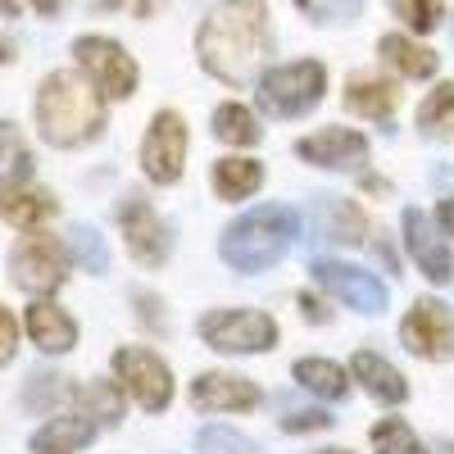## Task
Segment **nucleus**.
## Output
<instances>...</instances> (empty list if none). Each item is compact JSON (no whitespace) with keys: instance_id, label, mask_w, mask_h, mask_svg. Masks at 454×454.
I'll return each mask as SVG.
<instances>
[{"instance_id":"nucleus-1","label":"nucleus","mask_w":454,"mask_h":454,"mask_svg":"<svg viewBox=\"0 0 454 454\" xmlns=\"http://www.w3.org/2000/svg\"><path fill=\"white\" fill-rule=\"evenodd\" d=\"M196 55L205 73L227 87L259 82V64L269 55V10L259 0H223L196 32Z\"/></svg>"},{"instance_id":"nucleus-2","label":"nucleus","mask_w":454,"mask_h":454,"mask_svg":"<svg viewBox=\"0 0 454 454\" xmlns=\"http://www.w3.org/2000/svg\"><path fill=\"white\" fill-rule=\"evenodd\" d=\"M36 128L59 150L91 145L105 132V91L87 78V73L59 68L36 87Z\"/></svg>"},{"instance_id":"nucleus-3","label":"nucleus","mask_w":454,"mask_h":454,"mask_svg":"<svg viewBox=\"0 0 454 454\" xmlns=\"http://www.w3.org/2000/svg\"><path fill=\"white\" fill-rule=\"evenodd\" d=\"M295 237H300V214L286 205H263L227 227L218 241V254L237 273H263L295 246Z\"/></svg>"},{"instance_id":"nucleus-4","label":"nucleus","mask_w":454,"mask_h":454,"mask_svg":"<svg viewBox=\"0 0 454 454\" xmlns=\"http://www.w3.org/2000/svg\"><path fill=\"white\" fill-rule=\"evenodd\" d=\"M327 91V73L318 59H300V64H282L269 68L259 78V105L273 119H295V114H309Z\"/></svg>"},{"instance_id":"nucleus-5","label":"nucleus","mask_w":454,"mask_h":454,"mask_svg":"<svg viewBox=\"0 0 454 454\" xmlns=\"http://www.w3.org/2000/svg\"><path fill=\"white\" fill-rule=\"evenodd\" d=\"M200 336L218 355H259V350H273L278 323L254 309H214L200 318Z\"/></svg>"},{"instance_id":"nucleus-6","label":"nucleus","mask_w":454,"mask_h":454,"mask_svg":"<svg viewBox=\"0 0 454 454\" xmlns=\"http://www.w3.org/2000/svg\"><path fill=\"white\" fill-rule=\"evenodd\" d=\"M10 278H14V286L27 291V295H51V291H59L64 278H68V254H64V246H59L55 237L32 232V237H23V241L14 246V254H10Z\"/></svg>"},{"instance_id":"nucleus-7","label":"nucleus","mask_w":454,"mask_h":454,"mask_svg":"<svg viewBox=\"0 0 454 454\" xmlns=\"http://www.w3.org/2000/svg\"><path fill=\"white\" fill-rule=\"evenodd\" d=\"M114 377H119V387L145 413H160L173 400V372H168V364L155 350H145V346H123L119 355H114Z\"/></svg>"},{"instance_id":"nucleus-8","label":"nucleus","mask_w":454,"mask_h":454,"mask_svg":"<svg viewBox=\"0 0 454 454\" xmlns=\"http://www.w3.org/2000/svg\"><path fill=\"white\" fill-rule=\"evenodd\" d=\"M73 55H78L87 78L105 91V100H128L137 91V64L119 42H109V36H78Z\"/></svg>"},{"instance_id":"nucleus-9","label":"nucleus","mask_w":454,"mask_h":454,"mask_svg":"<svg viewBox=\"0 0 454 454\" xmlns=\"http://www.w3.org/2000/svg\"><path fill=\"white\" fill-rule=\"evenodd\" d=\"M182 164H186V123L173 109H164L150 119V132L141 141V168H145L150 182L173 186L182 177Z\"/></svg>"},{"instance_id":"nucleus-10","label":"nucleus","mask_w":454,"mask_h":454,"mask_svg":"<svg viewBox=\"0 0 454 454\" xmlns=\"http://www.w3.org/2000/svg\"><path fill=\"white\" fill-rule=\"evenodd\" d=\"M400 336H404V346L413 355H423V359H450L454 355V314L441 305V300L423 295V300H413L409 318L400 323Z\"/></svg>"},{"instance_id":"nucleus-11","label":"nucleus","mask_w":454,"mask_h":454,"mask_svg":"<svg viewBox=\"0 0 454 454\" xmlns=\"http://www.w3.org/2000/svg\"><path fill=\"white\" fill-rule=\"evenodd\" d=\"M119 227H123V241H128V250H132L137 263H145V269H160V263L168 259V227H164V218L150 209L141 196H128V200H123Z\"/></svg>"},{"instance_id":"nucleus-12","label":"nucleus","mask_w":454,"mask_h":454,"mask_svg":"<svg viewBox=\"0 0 454 454\" xmlns=\"http://www.w3.org/2000/svg\"><path fill=\"white\" fill-rule=\"evenodd\" d=\"M314 278H318L336 300H346L350 309H359V314H372V318H377V314L387 309V286L377 282L372 273H364V269L323 259V263H314Z\"/></svg>"},{"instance_id":"nucleus-13","label":"nucleus","mask_w":454,"mask_h":454,"mask_svg":"<svg viewBox=\"0 0 454 454\" xmlns=\"http://www.w3.org/2000/svg\"><path fill=\"white\" fill-rule=\"evenodd\" d=\"M300 160H309L318 168H336V173H355L368 164V137L350 132V128H323L314 137H305L295 145Z\"/></svg>"},{"instance_id":"nucleus-14","label":"nucleus","mask_w":454,"mask_h":454,"mask_svg":"<svg viewBox=\"0 0 454 454\" xmlns=\"http://www.w3.org/2000/svg\"><path fill=\"white\" fill-rule=\"evenodd\" d=\"M404 246H409L413 263L423 269V278H432L436 286L454 282V259H450V250H445L441 227H436L427 214H419V209L404 214Z\"/></svg>"},{"instance_id":"nucleus-15","label":"nucleus","mask_w":454,"mask_h":454,"mask_svg":"<svg viewBox=\"0 0 454 454\" xmlns=\"http://www.w3.org/2000/svg\"><path fill=\"white\" fill-rule=\"evenodd\" d=\"M192 404L200 413H246L259 409V387L232 372H205L200 382H192Z\"/></svg>"},{"instance_id":"nucleus-16","label":"nucleus","mask_w":454,"mask_h":454,"mask_svg":"<svg viewBox=\"0 0 454 454\" xmlns=\"http://www.w3.org/2000/svg\"><path fill=\"white\" fill-rule=\"evenodd\" d=\"M51 214H55V196L32 186V177H0V218L5 223L36 232Z\"/></svg>"},{"instance_id":"nucleus-17","label":"nucleus","mask_w":454,"mask_h":454,"mask_svg":"<svg viewBox=\"0 0 454 454\" xmlns=\"http://www.w3.org/2000/svg\"><path fill=\"white\" fill-rule=\"evenodd\" d=\"M27 336L36 340V350H46V355H64V350H73L78 346V323H73L55 300H46V295H36L32 305H27Z\"/></svg>"},{"instance_id":"nucleus-18","label":"nucleus","mask_w":454,"mask_h":454,"mask_svg":"<svg viewBox=\"0 0 454 454\" xmlns=\"http://www.w3.org/2000/svg\"><path fill=\"white\" fill-rule=\"evenodd\" d=\"M350 372L364 382V391H368L372 400H382V404H400V400L409 395V382H404V377H400L382 355H372V350H359V355L350 359Z\"/></svg>"},{"instance_id":"nucleus-19","label":"nucleus","mask_w":454,"mask_h":454,"mask_svg":"<svg viewBox=\"0 0 454 454\" xmlns=\"http://www.w3.org/2000/svg\"><path fill=\"white\" fill-rule=\"evenodd\" d=\"M318 227L327 241H340V246H359L368 237L364 209L355 200H340V196H318Z\"/></svg>"},{"instance_id":"nucleus-20","label":"nucleus","mask_w":454,"mask_h":454,"mask_svg":"<svg viewBox=\"0 0 454 454\" xmlns=\"http://www.w3.org/2000/svg\"><path fill=\"white\" fill-rule=\"evenodd\" d=\"M96 436V423L87 419V413H73V419H51L42 432L32 436V450H51V454H73L91 445Z\"/></svg>"},{"instance_id":"nucleus-21","label":"nucleus","mask_w":454,"mask_h":454,"mask_svg":"<svg viewBox=\"0 0 454 454\" xmlns=\"http://www.w3.org/2000/svg\"><path fill=\"white\" fill-rule=\"evenodd\" d=\"M395 100H400V91L382 78H350V87H346V105L355 114H364V119H377V123H387L395 114Z\"/></svg>"},{"instance_id":"nucleus-22","label":"nucleus","mask_w":454,"mask_h":454,"mask_svg":"<svg viewBox=\"0 0 454 454\" xmlns=\"http://www.w3.org/2000/svg\"><path fill=\"white\" fill-rule=\"evenodd\" d=\"M68 400L78 404V413H87L91 423H123V391L114 382H87V387H73Z\"/></svg>"},{"instance_id":"nucleus-23","label":"nucleus","mask_w":454,"mask_h":454,"mask_svg":"<svg viewBox=\"0 0 454 454\" xmlns=\"http://www.w3.org/2000/svg\"><path fill=\"white\" fill-rule=\"evenodd\" d=\"M382 59L395 73H404V78H432V73H436V55L427 46H413L409 36H400V32L382 36Z\"/></svg>"},{"instance_id":"nucleus-24","label":"nucleus","mask_w":454,"mask_h":454,"mask_svg":"<svg viewBox=\"0 0 454 454\" xmlns=\"http://www.w3.org/2000/svg\"><path fill=\"white\" fill-rule=\"evenodd\" d=\"M259 182H263V168L254 160H218L214 164V192L223 200H246Z\"/></svg>"},{"instance_id":"nucleus-25","label":"nucleus","mask_w":454,"mask_h":454,"mask_svg":"<svg viewBox=\"0 0 454 454\" xmlns=\"http://www.w3.org/2000/svg\"><path fill=\"white\" fill-rule=\"evenodd\" d=\"M295 382L309 387L323 400H340V395H346V387H350L346 372H340V364H332V359H300L295 364Z\"/></svg>"},{"instance_id":"nucleus-26","label":"nucleus","mask_w":454,"mask_h":454,"mask_svg":"<svg viewBox=\"0 0 454 454\" xmlns=\"http://www.w3.org/2000/svg\"><path fill=\"white\" fill-rule=\"evenodd\" d=\"M68 250H73V263H82V273H105L109 269V250H105V237L96 232V227H87V223H78L68 232Z\"/></svg>"},{"instance_id":"nucleus-27","label":"nucleus","mask_w":454,"mask_h":454,"mask_svg":"<svg viewBox=\"0 0 454 454\" xmlns=\"http://www.w3.org/2000/svg\"><path fill=\"white\" fill-rule=\"evenodd\" d=\"M214 137L227 141V145H254V141H259V123H254L250 109L223 105V109L214 114Z\"/></svg>"},{"instance_id":"nucleus-28","label":"nucleus","mask_w":454,"mask_h":454,"mask_svg":"<svg viewBox=\"0 0 454 454\" xmlns=\"http://www.w3.org/2000/svg\"><path fill=\"white\" fill-rule=\"evenodd\" d=\"M419 128H423L427 137H441V132L454 128V82L436 87V91L423 100V109H419Z\"/></svg>"},{"instance_id":"nucleus-29","label":"nucleus","mask_w":454,"mask_h":454,"mask_svg":"<svg viewBox=\"0 0 454 454\" xmlns=\"http://www.w3.org/2000/svg\"><path fill=\"white\" fill-rule=\"evenodd\" d=\"M0 177H32V155L14 123L0 119Z\"/></svg>"},{"instance_id":"nucleus-30","label":"nucleus","mask_w":454,"mask_h":454,"mask_svg":"<svg viewBox=\"0 0 454 454\" xmlns=\"http://www.w3.org/2000/svg\"><path fill=\"white\" fill-rule=\"evenodd\" d=\"M372 450L377 454H427L423 441L413 436L409 423H400V419H387V423L372 427Z\"/></svg>"},{"instance_id":"nucleus-31","label":"nucleus","mask_w":454,"mask_h":454,"mask_svg":"<svg viewBox=\"0 0 454 454\" xmlns=\"http://www.w3.org/2000/svg\"><path fill=\"white\" fill-rule=\"evenodd\" d=\"M300 10H305L314 23H355L364 0H295Z\"/></svg>"},{"instance_id":"nucleus-32","label":"nucleus","mask_w":454,"mask_h":454,"mask_svg":"<svg viewBox=\"0 0 454 454\" xmlns=\"http://www.w3.org/2000/svg\"><path fill=\"white\" fill-rule=\"evenodd\" d=\"M391 10L409 23V32H432L441 23V0H391Z\"/></svg>"},{"instance_id":"nucleus-33","label":"nucleus","mask_w":454,"mask_h":454,"mask_svg":"<svg viewBox=\"0 0 454 454\" xmlns=\"http://www.w3.org/2000/svg\"><path fill=\"white\" fill-rule=\"evenodd\" d=\"M200 454H254V445L241 432L209 427V432H200Z\"/></svg>"},{"instance_id":"nucleus-34","label":"nucleus","mask_w":454,"mask_h":454,"mask_svg":"<svg viewBox=\"0 0 454 454\" xmlns=\"http://www.w3.org/2000/svg\"><path fill=\"white\" fill-rule=\"evenodd\" d=\"M14 350H19V323L5 305H0V368L14 359Z\"/></svg>"},{"instance_id":"nucleus-35","label":"nucleus","mask_w":454,"mask_h":454,"mask_svg":"<svg viewBox=\"0 0 454 454\" xmlns=\"http://www.w3.org/2000/svg\"><path fill=\"white\" fill-rule=\"evenodd\" d=\"M332 419H327V413L323 409H309V413H291V419H282V427L286 432H323Z\"/></svg>"},{"instance_id":"nucleus-36","label":"nucleus","mask_w":454,"mask_h":454,"mask_svg":"<svg viewBox=\"0 0 454 454\" xmlns=\"http://www.w3.org/2000/svg\"><path fill=\"white\" fill-rule=\"evenodd\" d=\"M300 309H305V318H314V323H327V309L318 305L314 295H300Z\"/></svg>"},{"instance_id":"nucleus-37","label":"nucleus","mask_w":454,"mask_h":454,"mask_svg":"<svg viewBox=\"0 0 454 454\" xmlns=\"http://www.w3.org/2000/svg\"><path fill=\"white\" fill-rule=\"evenodd\" d=\"M114 5H128V10H137V14L145 19V14H155V10L164 5V0H114Z\"/></svg>"},{"instance_id":"nucleus-38","label":"nucleus","mask_w":454,"mask_h":454,"mask_svg":"<svg viewBox=\"0 0 454 454\" xmlns=\"http://www.w3.org/2000/svg\"><path fill=\"white\" fill-rule=\"evenodd\" d=\"M436 223H441V232H450V237H454V200H441V214H436Z\"/></svg>"},{"instance_id":"nucleus-39","label":"nucleus","mask_w":454,"mask_h":454,"mask_svg":"<svg viewBox=\"0 0 454 454\" xmlns=\"http://www.w3.org/2000/svg\"><path fill=\"white\" fill-rule=\"evenodd\" d=\"M27 5H32L36 14H55V10L64 5V0H27Z\"/></svg>"},{"instance_id":"nucleus-40","label":"nucleus","mask_w":454,"mask_h":454,"mask_svg":"<svg viewBox=\"0 0 454 454\" xmlns=\"http://www.w3.org/2000/svg\"><path fill=\"white\" fill-rule=\"evenodd\" d=\"M0 14H5V19H14V14H19V0H0Z\"/></svg>"},{"instance_id":"nucleus-41","label":"nucleus","mask_w":454,"mask_h":454,"mask_svg":"<svg viewBox=\"0 0 454 454\" xmlns=\"http://www.w3.org/2000/svg\"><path fill=\"white\" fill-rule=\"evenodd\" d=\"M10 59H14V46H10V42H0V64H10Z\"/></svg>"},{"instance_id":"nucleus-42","label":"nucleus","mask_w":454,"mask_h":454,"mask_svg":"<svg viewBox=\"0 0 454 454\" xmlns=\"http://www.w3.org/2000/svg\"><path fill=\"white\" fill-rule=\"evenodd\" d=\"M318 454H350V450H318Z\"/></svg>"},{"instance_id":"nucleus-43","label":"nucleus","mask_w":454,"mask_h":454,"mask_svg":"<svg viewBox=\"0 0 454 454\" xmlns=\"http://www.w3.org/2000/svg\"><path fill=\"white\" fill-rule=\"evenodd\" d=\"M36 454H51V450H36Z\"/></svg>"}]
</instances>
